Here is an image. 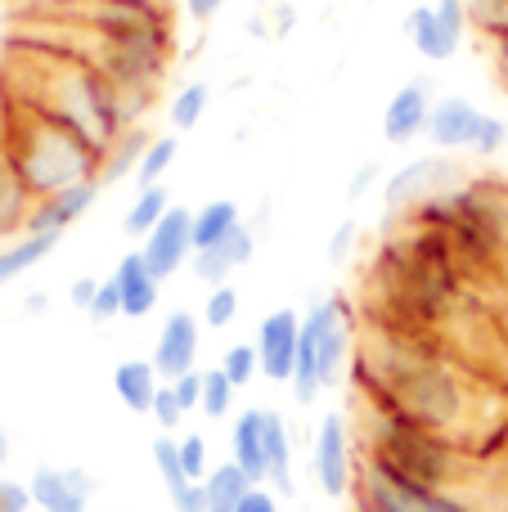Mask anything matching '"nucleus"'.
Wrapping results in <instances>:
<instances>
[{
    "label": "nucleus",
    "instance_id": "nucleus-33",
    "mask_svg": "<svg viewBox=\"0 0 508 512\" xmlns=\"http://www.w3.org/2000/svg\"><path fill=\"white\" fill-rule=\"evenodd\" d=\"M149 418L158 423V432H162V436H176V432H180V423L189 418V414H185V405L176 400V387H171V382H162V387H158Z\"/></svg>",
    "mask_w": 508,
    "mask_h": 512
},
{
    "label": "nucleus",
    "instance_id": "nucleus-38",
    "mask_svg": "<svg viewBox=\"0 0 508 512\" xmlns=\"http://www.w3.org/2000/svg\"><path fill=\"white\" fill-rule=\"evenodd\" d=\"M176 512H207V486L203 481H185L176 495H167Z\"/></svg>",
    "mask_w": 508,
    "mask_h": 512
},
{
    "label": "nucleus",
    "instance_id": "nucleus-4",
    "mask_svg": "<svg viewBox=\"0 0 508 512\" xmlns=\"http://www.w3.org/2000/svg\"><path fill=\"white\" fill-rule=\"evenodd\" d=\"M351 495H356V512H477V504H468L455 490H432L410 477H396L392 468L365 459V454L356 463Z\"/></svg>",
    "mask_w": 508,
    "mask_h": 512
},
{
    "label": "nucleus",
    "instance_id": "nucleus-50",
    "mask_svg": "<svg viewBox=\"0 0 508 512\" xmlns=\"http://www.w3.org/2000/svg\"><path fill=\"white\" fill-rule=\"evenodd\" d=\"M419 5H432V0H419Z\"/></svg>",
    "mask_w": 508,
    "mask_h": 512
},
{
    "label": "nucleus",
    "instance_id": "nucleus-46",
    "mask_svg": "<svg viewBox=\"0 0 508 512\" xmlns=\"http://www.w3.org/2000/svg\"><path fill=\"white\" fill-rule=\"evenodd\" d=\"M23 310L27 315H45V310H50V297H45V292H32V297L23 301Z\"/></svg>",
    "mask_w": 508,
    "mask_h": 512
},
{
    "label": "nucleus",
    "instance_id": "nucleus-17",
    "mask_svg": "<svg viewBox=\"0 0 508 512\" xmlns=\"http://www.w3.org/2000/svg\"><path fill=\"white\" fill-rule=\"evenodd\" d=\"M230 459L252 477V486H266V409H243L230 423Z\"/></svg>",
    "mask_w": 508,
    "mask_h": 512
},
{
    "label": "nucleus",
    "instance_id": "nucleus-39",
    "mask_svg": "<svg viewBox=\"0 0 508 512\" xmlns=\"http://www.w3.org/2000/svg\"><path fill=\"white\" fill-rule=\"evenodd\" d=\"M234 512H284V508H279V495L270 486H252L248 499H243Z\"/></svg>",
    "mask_w": 508,
    "mask_h": 512
},
{
    "label": "nucleus",
    "instance_id": "nucleus-25",
    "mask_svg": "<svg viewBox=\"0 0 508 512\" xmlns=\"http://www.w3.org/2000/svg\"><path fill=\"white\" fill-rule=\"evenodd\" d=\"M171 194H167V185H149V189H140L135 194V203L126 207V216H122V230H126V239H149L153 230H158V221L171 212Z\"/></svg>",
    "mask_w": 508,
    "mask_h": 512
},
{
    "label": "nucleus",
    "instance_id": "nucleus-7",
    "mask_svg": "<svg viewBox=\"0 0 508 512\" xmlns=\"http://www.w3.org/2000/svg\"><path fill=\"white\" fill-rule=\"evenodd\" d=\"M297 342H302V315L288 306L270 310L257 328V360H261V378L288 387L297 369Z\"/></svg>",
    "mask_w": 508,
    "mask_h": 512
},
{
    "label": "nucleus",
    "instance_id": "nucleus-23",
    "mask_svg": "<svg viewBox=\"0 0 508 512\" xmlns=\"http://www.w3.org/2000/svg\"><path fill=\"white\" fill-rule=\"evenodd\" d=\"M239 225H243V212L234 198H216V203L198 207L194 212V252H207V248H216V243H225Z\"/></svg>",
    "mask_w": 508,
    "mask_h": 512
},
{
    "label": "nucleus",
    "instance_id": "nucleus-28",
    "mask_svg": "<svg viewBox=\"0 0 508 512\" xmlns=\"http://www.w3.org/2000/svg\"><path fill=\"white\" fill-rule=\"evenodd\" d=\"M234 396H239V387L221 373V364H216V369H203V409H198V414L221 423V418L234 414Z\"/></svg>",
    "mask_w": 508,
    "mask_h": 512
},
{
    "label": "nucleus",
    "instance_id": "nucleus-11",
    "mask_svg": "<svg viewBox=\"0 0 508 512\" xmlns=\"http://www.w3.org/2000/svg\"><path fill=\"white\" fill-rule=\"evenodd\" d=\"M482 117L486 108H477L473 99L464 95H441L437 104H432V117H428V140L432 149L441 153H473L477 144V131H482Z\"/></svg>",
    "mask_w": 508,
    "mask_h": 512
},
{
    "label": "nucleus",
    "instance_id": "nucleus-22",
    "mask_svg": "<svg viewBox=\"0 0 508 512\" xmlns=\"http://www.w3.org/2000/svg\"><path fill=\"white\" fill-rule=\"evenodd\" d=\"M54 248H59L54 234H23V239H14V243H0V288H9L18 274L36 270Z\"/></svg>",
    "mask_w": 508,
    "mask_h": 512
},
{
    "label": "nucleus",
    "instance_id": "nucleus-19",
    "mask_svg": "<svg viewBox=\"0 0 508 512\" xmlns=\"http://www.w3.org/2000/svg\"><path fill=\"white\" fill-rule=\"evenodd\" d=\"M158 387H162V373L153 369V360H144V355H131V360H122L113 369V396L140 418H149Z\"/></svg>",
    "mask_w": 508,
    "mask_h": 512
},
{
    "label": "nucleus",
    "instance_id": "nucleus-42",
    "mask_svg": "<svg viewBox=\"0 0 508 512\" xmlns=\"http://www.w3.org/2000/svg\"><path fill=\"white\" fill-rule=\"evenodd\" d=\"M432 5H437L459 32H468V0H432Z\"/></svg>",
    "mask_w": 508,
    "mask_h": 512
},
{
    "label": "nucleus",
    "instance_id": "nucleus-20",
    "mask_svg": "<svg viewBox=\"0 0 508 512\" xmlns=\"http://www.w3.org/2000/svg\"><path fill=\"white\" fill-rule=\"evenodd\" d=\"M36 198L27 194L23 176H18V167L9 162L5 144H0V239H18V234H27V216H32Z\"/></svg>",
    "mask_w": 508,
    "mask_h": 512
},
{
    "label": "nucleus",
    "instance_id": "nucleus-36",
    "mask_svg": "<svg viewBox=\"0 0 508 512\" xmlns=\"http://www.w3.org/2000/svg\"><path fill=\"white\" fill-rule=\"evenodd\" d=\"M32 490H27V481H9L0 477V512H32Z\"/></svg>",
    "mask_w": 508,
    "mask_h": 512
},
{
    "label": "nucleus",
    "instance_id": "nucleus-29",
    "mask_svg": "<svg viewBox=\"0 0 508 512\" xmlns=\"http://www.w3.org/2000/svg\"><path fill=\"white\" fill-rule=\"evenodd\" d=\"M221 373L234 382V387H252V378H261V360H257V342H234L225 346L221 355Z\"/></svg>",
    "mask_w": 508,
    "mask_h": 512
},
{
    "label": "nucleus",
    "instance_id": "nucleus-6",
    "mask_svg": "<svg viewBox=\"0 0 508 512\" xmlns=\"http://www.w3.org/2000/svg\"><path fill=\"white\" fill-rule=\"evenodd\" d=\"M198 346H203V319L194 310H171L158 328V342H153L149 360L162 373V382H176L198 369Z\"/></svg>",
    "mask_w": 508,
    "mask_h": 512
},
{
    "label": "nucleus",
    "instance_id": "nucleus-10",
    "mask_svg": "<svg viewBox=\"0 0 508 512\" xmlns=\"http://www.w3.org/2000/svg\"><path fill=\"white\" fill-rule=\"evenodd\" d=\"M437 90H432L428 77H414L387 99L383 108V140L387 144H410L419 135H428V117H432V104H437Z\"/></svg>",
    "mask_w": 508,
    "mask_h": 512
},
{
    "label": "nucleus",
    "instance_id": "nucleus-47",
    "mask_svg": "<svg viewBox=\"0 0 508 512\" xmlns=\"http://www.w3.org/2000/svg\"><path fill=\"white\" fill-rule=\"evenodd\" d=\"M5 463H9V432L0 427V468H5Z\"/></svg>",
    "mask_w": 508,
    "mask_h": 512
},
{
    "label": "nucleus",
    "instance_id": "nucleus-8",
    "mask_svg": "<svg viewBox=\"0 0 508 512\" xmlns=\"http://www.w3.org/2000/svg\"><path fill=\"white\" fill-rule=\"evenodd\" d=\"M140 252H144V265L153 270V279L167 283L171 274H180V265L194 261V212L176 203L158 221V230L140 243Z\"/></svg>",
    "mask_w": 508,
    "mask_h": 512
},
{
    "label": "nucleus",
    "instance_id": "nucleus-32",
    "mask_svg": "<svg viewBox=\"0 0 508 512\" xmlns=\"http://www.w3.org/2000/svg\"><path fill=\"white\" fill-rule=\"evenodd\" d=\"M180 468H185L189 481H207V472L216 468V463H212V445H207L203 432H185V436H180Z\"/></svg>",
    "mask_w": 508,
    "mask_h": 512
},
{
    "label": "nucleus",
    "instance_id": "nucleus-48",
    "mask_svg": "<svg viewBox=\"0 0 508 512\" xmlns=\"http://www.w3.org/2000/svg\"><path fill=\"white\" fill-rule=\"evenodd\" d=\"M135 5H149V9H167V14H171V0H135Z\"/></svg>",
    "mask_w": 508,
    "mask_h": 512
},
{
    "label": "nucleus",
    "instance_id": "nucleus-45",
    "mask_svg": "<svg viewBox=\"0 0 508 512\" xmlns=\"http://www.w3.org/2000/svg\"><path fill=\"white\" fill-rule=\"evenodd\" d=\"M495 50V77L504 81V90H508V41H500V45H491Z\"/></svg>",
    "mask_w": 508,
    "mask_h": 512
},
{
    "label": "nucleus",
    "instance_id": "nucleus-2",
    "mask_svg": "<svg viewBox=\"0 0 508 512\" xmlns=\"http://www.w3.org/2000/svg\"><path fill=\"white\" fill-rule=\"evenodd\" d=\"M9 162L18 167L27 194L32 198H50L59 189L86 185V180H99V167H104V153L90 140H81L77 131H68L63 122H54L41 108L18 104L14 122H9L5 140Z\"/></svg>",
    "mask_w": 508,
    "mask_h": 512
},
{
    "label": "nucleus",
    "instance_id": "nucleus-35",
    "mask_svg": "<svg viewBox=\"0 0 508 512\" xmlns=\"http://www.w3.org/2000/svg\"><path fill=\"white\" fill-rule=\"evenodd\" d=\"M504 144H508V122H504V117H495V113H486L482 117V131H477L473 153H477V158H500Z\"/></svg>",
    "mask_w": 508,
    "mask_h": 512
},
{
    "label": "nucleus",
    "instance_id": "nucleus-34",
    "mask_svg": "<svg viewBox=\"0 0 508 512\" xmlns=\"http://www.w3.org/2000/svg\"><path fill=\"white\" fill-rule=\"evenodd\" d=\"M86 319L90 324H113V319H122V288H117V279L108 274V279H99V292H95V301L86 306Z\"/></svg>",
    "mask_w": 508,
    "mask_h": 512
},
{
    "label": "nucleus",
    "instance_id": "nucleus-30",
    "mask_svg": "<svg viewBox=\"0 0 508 512\" xmlns=\"http://www.w3.org/2000/svg\"><path fill=\"white\" fill-rule=\"evenodd\" d=\"M153 468H158L162 486H167V495H176L180 486H185V468H180V436H153Z\"/></svg>",
    "mask_w": 508,
    "mask_h": 512
},
{
    "label": "nucleus",
    "instance_id": "nucleus-13",
    "mask_svg": "<svg viewBox=\"0 0 508 512\" xmlns=\"http://www.w3.org/2000/svg\"><path fill=\"white\" fill-rule=\"evenodd\" d=\"M99 189H104L99 180H86V185L59 189V194H50V198H36L32 216H27V234H54V239H63V234L95 207Z\"/></svg>",
    "mask_w": 508,
    "mask_h": 512
},
{
    "label": "nucleus",
    "instance_id": "nucleus-41",
    "mask_svg": "<svg viewBox=\"0 0 508 512\" xmlns=\"http://www.w3.org/2000/svg\"><path fill=\"white\" fill-rule=\"evenodd\" d=\"M221 9H225V0H185V14L194 18V23H212Z\"/></svg>",
    "mask_w": 508,
    "mask_h": 512
},
{
    "label": "nucleus",
    "instance_id": "nucleus-5",
    "mask_svg": "<svg viewBox=\"0 0 508 512\" xmlns=\"http://www.w3.org/2000/svg\"><path fill=\"white\" fill-rule=\"evenodd\" d=\"M356 441L342 414H324L311 441V477L324 499H347L356 486Z\"/></svg>",
    "mask_w": 508,
    "mask_h": 512
},
{
    "label": "nucleus",
    "instance_id": "nucleus-3",
    "mask_svg": "<svg viewBox=\"0 0 508 512\" xmlns=\"http://www.w3.org/2000/svg\"><path fill=\"white\" fill-rule=\"evenodd\" d=\"M365 459L383 463L392 468L396 477H410L419 486H432V490H455L464 481V454L450 436H437L428 427H414V423H401L392 414H378L369 409V432H365Z\"/></svg>",
    "mask_w": 508,
    "mask_h": 512
},
{
    "label": "nucleus",
    "instance_id": "nucleus-40",
    "mask_svg": "<svg viewBox=\"0 0 508 512\" xmlns=\"http://www.w3.org/2000/svg\"><path fill=\"white\" fill-rule=\"evenodd\" d=\"M351 243H356V225L342 221V225H338V234H333V243H329V256H333V261H347Z\"/></svg>",
    "mask_w": 508,
    "mask_h": 512
},
{
    "label": "nucleus",
    "instance_id": "nucleus-37",
    "mask_svg": "<svg viewBox=\"0 0 508 512\" xmlns=\"http://www.w3.org/2000/svg\"><path fill=\"white\" fill-rule=\"evenodd\" d=\"M171 387H176V400L185 405V414H198V409H203V369H194V373H185V378H176Z\"/></svg>",
    "mask_w": 508,
    "mask_h": 512
},
{
    "label": "nucleus",
    "instance_id": "nucleus-14",
    "mask_svg": "<svg viewBox=\"0 0 508 512\" xmlns=\"http://www.w3.org/2000/svg\"><path fill=\"white\" fill-rule=\"evenodd\" d=\"M450 180H455V167L446 158H419L410 167H401L392 180H387V203L392 207H419L428 198L446 194Z\"/></svg>",
    "mask_w": 508,
    "mask_h": 512
},
{
    "label": "nucleus",
    "instance_id": "nucleus-16",
    "mask_svg": "<svg viewBox=\"0 0 508 512\" xmlns=\"http://www.w3.org/2000/svg\"><path fill=\"white\" fill-rule=\"evenodd\" d=\"M117 288H122V319H149L162 301V279H153V270L144 265V252H126L113 270Z\"/></svg>",
    "mask_w": 508,
    "mask_h": 512
},
{
    "label": "nucleus",
    "instance_id": "nucleus-24",
    "mask_svg": "<svg viewBox=\"0 0 508 512\" xmlns=\"http://www.w3.org/2000/svg\"><path fill=\"white\" fill-rule=\"evenodd\" d=\"M203 486H207V512H234L243 499H248L252 477L234 459H225V463H216V468L207 472Z\"/></svg>",
    "mask_w": 508,
    "mask_h": 512
},
{
    "label": "nucleus",
    "instance_id": "nucleus-31",
    "mask_svg": "<svg viewBox=\"0 0 508 512\" xmlns=\"http://www.w3.org/2000/svg\"><path fill=\"white\" fill-rule=\"evenodd\" d=\"M203 328H230L239 319V288L234 283H221V288H207V301H203Z\"/></svg>",
    "mask_w": 508,
    "mask_h": 512
},
{
    "label": "nucleus",
    "instance_id": "nucleus-18",
    "mask_svg": "<svg viewBox=\"0 0 508 512\" xmlns=\"http://www.w3.org/2000/svg\"><path fill=\"white\" fill-rule=\"evenodd\" d=\"M266 486L279 499L297 495V477H293V432L288 418L279 409H266Z\"/></svg>",
    "mask_w": 508,
    "mask_h": 512
},
{
    "label": "nucleus",
    "instance_id": "nucleus-9",
    "mask_svg": "<svg viewBox=\"0 0 508 512\" xmlns=\"http://www.w3.org/2000/svg\"><path fill=\"white\" fill-rule=\"evenodd\" d=\"M27 490H32L36 512H90V499H95V477L86 468H54V463H41L27 477Z\"/></svg>",
    "mask_w": 508,
    "mask_h": 512
},
{
    "label": "nucleus",
    "instance_id": "nucleus-27",
    "mask_svg": "<svg viewBox=\"0 0 508 512\" xmlns=\"http://www.w3.org/2000/svg\"><path fill=\"white\" fill-rule=\"evenodd\" d=\"M207 104H212V86L207 81H189V86H180L176 95H171V126H176L180 135L185 131H194L198 122L207 117Z\"/></svg>",
    "mask_w": 508,
    "mask_h": 512
},
{
    "label": "nucleus",
    "instance_id": "nucleus-43",
    "mask_svg": "<svg viewBox=\"0 0 508 512\" xmlns=\"http://www.w3.org/2000/svg\"><path fill=\"white\" fill-rule=\"evenodd\" d=\"M95 292H99V279H77L68 297H72V306H77V310H86L90 301H95Z\"/></svg>",
    "mask_w": 508,
    "mask_h": 512
},
{
    "label": "nucleus",
    "instance_id": "nucleus-12",
    "mask_svg": "<svg viewBox=\"0 0 508 512\" xmlns=\"http://www.w3.org/2000/svg\"><path fill=\"white\" fill-rule=\"evenodd\" d=\"M464 36L437 5H414L405 14V41L414 45V54L428 63H450L459 50H464Z\"/></svg>",
    "mask_w": 508,
    "mask_h": 512
},
{
    "label": "nucleus",
    "instance_id": "nucleus-26",
    "mask_svg": "<svg viewBox=\"0 0 508 512\" xmlns=\"http://www.w3.org/2000/svg\"><path fill=\"white\" fill-rule=\"evenodd\" d=\"M176 153H180V135L176 131L153 135L149 149H144V158H140V171H135V185H140V189L162 185V180H167V171H171V162H176Z\"/></svg>",
    "mask_w": 508,
    "mask_h": 512
},
{
    "label": "nucleus",
    "instance_id": "nucleus-21",
    "mask_svg": "<svg viewBox=\"0 0 508 512\" xmlns=\"http://www.w3.org/2000/svg\"><path fill=\"white\" fill-rule=\"evenodd\" d=\"M153 135L144 131V126H131V131H122L113 144H108L104 153V167H99V185H122V180H135V171H140V158L144 149H149Z\"/></svg>",
    "mask_w": 508,
    "mask_h": 512
},
{
    "label": "nucleus",
    "instance_id": "nucleus-15",
    "mask_svg": "<svg viewBox=\"0 0 508 512\" xmlns=\"http://www.w3.org/2000/svg\"><path fill=\"white\" fill-rule=\"evenodd\" d=\"M252 252H257V234H252V225H239L225 243H216V248H207V252H194L189 274H194L203 288H221V283H230L234 270H243V265L252 261Z\"/></svg>",
    "mask_w": 508,
    "mask_h": 512
},
{
    "label": "nucleus",
    "instance_id": "nucleus-44",
    "mask_svg": "<svg viewBox=\"0 0 508 512\" xmlns=\"http://www.w3.org/2000/svg\"><path fill=\"white\" fill-rule=\"evenodd\" d=\"M374 180H378V167H374V162H369V167L360 171V176H351V185H347V198H351V203H356V198L365 194V189L374 185Z\"/></svg>",
    "mask_w": 508,
    "mask_h": 512
},
{
    "label": "nucleus",
    "instance_id": "nucleus-49",
    "mask_svg": "<svg viewBox=\"0 0 508 512\" xmlns=\"http://www.w3.org/2000/svg\"><path fill=\"white\" fill-rule=\"evenodd\" d=\"M500 158H504V162H508V144H504V153H500Z\"/></svg>",
    "mask_w": 508,
    "mask_h": 512
},
{
    "label": "nucleus",
    "instance_id": "nucleus-1",
    "mask_svg": "<svg viewBox=\"0 0 508 512\" xmlns=\"http://www.w3.org/2000/svg\"><path fill=\"white\" fill-rule=\"evenodd\" d=\"M27 108H41L54 122H63L68 131H77L81 140H90L99 153H108V144L122 131H131V113H126V99L104 72L90 59L77 54H63L50 68L36 77V95L23 99Z\"/></svg>",
    "mask_w": 508,
    "mask_h": 512
}]
</instances>
